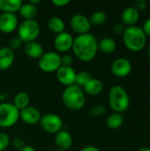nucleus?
Wrapping results in <instances>:
<instances>
[{
	"mask_svg": "<svg viewBox=\"0 0 150 151\" xmlns=\"http://www.w3.org/2000/svg\"><path fill=\"white\" fill-rule=\"evenodd\" d=\"M72 50L79 60L89 62L95 58L98 52V40L90 33L77 35L73 40Z\"/></svg>",
	"mask_w": 150,
	"mask_h": 151,
	"instance_id": "nucleus-1",
	"label": "nucleus"
},
{
	"mask_svg": "<svg viewBox=\"0 0 150 151\" xmlns=\"http://www.w3.org/2000/svg\"><path fill=\"white\" fill-rule=\"evenodd\" d=\"M122 36L125 46L130 51L138 52L146 46L147 36L142 28L139 26L127 27Z\"/></svg>",
	"mask_w": 150,
	"mask_h": 151,
	"instance_id": "nucleus-2",
	"label": "nucleus"
},
{
	"mask_svg": "<svg viewBox=\"0 0 150 151\" xmlns=\"http://www.w3.org/2000/svg\"><path fill=\"white\" fill-rule=\"evenodd\" d=\"M62 102L65 106L72 111H80L86 104V95L82 88L77 85L65 87L62 96Z\"/></svg>",
	"mask_w": 150,
	"mask_h": 151,
	"instance_id": "nucleus-3",
	"label": "nucleus"
},
{
	"mask_svg": "<svg viewBox=\"0 0 150 151\" xmlns=\"http://www.w3.org/2000/svg\"><path fill=\"white\" fill-rule=\"evenodd\" d=\"M108 101L111 109L118 113L126 111L130 106L129 95L126 88L120 85H115L110 89Z\"/></svg>",
	"mask_w": 150,
	"mask_h": 151,
	"instance_id": "nucleus-4",
	"label": "nucleus"
},
{
	"mask_svg": "<svg viewBox=\"0 0 150 151\" xmlns=\"http://www.w3.org/2000/svg\"><path fill=\"white\" fill-rule=\"evenodd\" d=\"M17 32L23 43H27L36 41L41 33V27L36 19H26L19 24Z\"/></svg>",
	"mask_w": 150,
	"mask_h": 151,
	"instance_id": "nucleus-5",
	"label": "nucleus"
},
{
	"mask_svg": "<svg viewBox=\"0 0 150 151\" xmlns=\"http://www.w3.org/2000/svg\"><path fill=\"white\" fill-rule=\"evenodd\" d=\"M19 119V111L12 103L4 102L0 104V127L10 128Z\"/></svg>",
	"mask_w": 150,
	"mask_h": 151,
	"instance_id": "nucleus-6",
	"label": "nucleus"
},
{
	"mask_svg": "<svg viewBox=\"0 0 150 151\" xmlns=\"http://www.w3.org/2000/svg\"><path fill=\"white\" fill-rule=\"evenodd\" d=\"M38 66L44 73H56L61 66V56L55 51L44 52L38 59Z\"/></svg>",
	"mask_w": 150,
	"mask_h": 151,
	"instance_id": "nucleus-7",
	"label": "nucleus"
},
{
	"mask_svg": "<svg viewBox=\"0 0 150 151\" xmlns=\"http://www.w3.org/2000/svg\"><path fill=\"white\" fill-rule=\"evenodd\" d=\"M42 129L51 134H56L62 130L63 127V119L55 113H47L42 116L39 122Z\"/></svg>",
	"mask_w": 150,
	"mask_h": 151,
	"instance_id": "nucleus-8",
	"label": "nucleus"
},
{
	"mask_svg": "<svg viewBox=\"0 0 150 151\" xmlns=\"http://www.w3.org/2000/svg\"><path fill=\"white\" fill-rule=\"evenodd\" d=\"M91 23L89 18L81 13H76L70 19V27L72 30L78 35L89 33L91 28Z\"/></svg>",
	"mask_w": 150,
	"mask_h": 151,
	"instance_id": "nucleus-9",
	"label": "nucleus"
},
{
	"mask_svg": "<svg viewBox=\"0 0 150 151\" xmlns=\"http://www.w3.org/2000/svg\"><path fill=\"white\" fill-rule=\"evenodd\" d=\"M132 64L126 58H116L111 65V71L113 75L118 78H124L128 76L132 72Z\"/></svg>",
	"mask_w": 150,
	"mask_h": 151,
	"instance_id": "nucleus-10",
	"label": "nucleus"
},
{
	"mask_svg": "<svg viewBox=\"0 0 150 151\" xmlns=\"http://www.w3.org/2000/svg\"><path fill=\"white\" fill-rule=\"evenodd\" d=\"M73 36L67 31L57 35L54 38V48L57 51L65 53L72 50L73 44Z\"/></svg>",
	"mask_w": 150,
	"mask_h": 151,
	"instance_id": "nucleus-11",
	"label": "nucleus"
},
{
	"mask_svg": "<svg viewBox=\"0 0 150 151\" xmlns=\"http://www.w3.org/2000/svg\"><path fill=\"white\" fill-rule=\"evenodd\" d=\"M19 26V19L15 13L0 14V31L4 34L14 32Z\"/></svg>",
	"mask_w": 150,
	"mask_h": 151,
	"instance_id": "nucleus-12",
	"label": "nucleus"
},
{
	"mask_svg": "<svg viewBox=\"0 0 150 151\" xmlns=\"http://www.w3.org/2000/svg\"><path fill=\"white\" fill-rule=\"evenodd\" d=\"M76 72L72 66H63L56 72V76L59 83L64 85L65 87H69L75 84L76 79Z\"/></svg>",
	"mask_w": 150,
	"mask_h": 151,
	"instance_id": "nucleus-13",
	"label": "nucleus"
},
{
	"mask_svg": "<svg viewBox=\"0 0 150 151\" xmlns=\"http://www.w3.org/2000/svg\"><path fill=\"white\" fill-rule=\"evenodd\" d=\"M42 118L40 111L34 106H27L19 111V119L27 125L34 126L40 122Z\"/></svg>",
	"mask_w": 150,
	"mask_h": 151,
	"instance_id": "nucleus-14",
	"label": "nucleus"
},
{
	"mask_svg": "<svg viewBox=\"0 0 150 151\" xmlns=\"http://www.w3.org/2000/svg\"><path fill=\"white\" fill-rule=\"evenodd\" d=\"M54 142H55V144H56L57 150L63 151L70 150L73 143L72 134L68 131L63 130V129L55 134Z\"/></svg>",
	"mask_w": 150,
	"mask_h": 151,
	"instance_id": "nucleus-15",
	"label": "nucleus"
},
{
	"mask_svg": "<svg viewBox=\"0 0 150 151\" xmlns=\"http://www.w3.org/2000/svg\"><path fill=\"white\" fill-rule=\"evenodd\" d=\"M121 19L123 25L125 26H136V23L140 19V12L133 6H128L123 11L121 14Z\"/></svg>",
	"mask_w": 150,
	"mask_h": 151,
	"instance_id": "nucleus-16",
	"label": "nucleus"
},
{
	"mask_svg": "<svg viewBox=\"0 0 150 151\" xmlns=\"http://www.w3.org/2000/svg\"><path fill=\"white\" fill-rule=\"evenodd\" d=\"M14 51L8 46L0 48V71H5L11 68L14 63Z\"/></svg>",
	"mask_w": 150,
	"mask_h": 151,
	"instance_id": "nucleus-17",
	"label": "nucleus"
},
{
	"mask_svg": "<svg viewBox=\"0 0 150 151\" xmlns=\"http://www.w3.org/2000/svg\"><path fill=\"white\" fill-rule=\"evenodd\" d=\"M24 52L25 54L32 59H39L44 53V49L42 45L36 42H30L27 43H25L24 45Z\"/></svg>",
	"mask_w": 150,
	"mask_h": 151,
	"instance_id": "nucleus-18",
	"label": "nucleus"
},
{
	"mask_svg": "<svg viewBox=\"0 0 150 151\" xmlns=\"http://www.w3.org/2000/svg\"><path fill=\"white\" fill-rule=\"evenodd\" d=\"M82 90L85 93V95H88L92 96H98L103 90V83L96 78H92L82 88Z\"/></svg>",
	"mask_w": 150,
	"mask_h": 151,
	"instance_id": "nucleus-19",
	"label": "nucleus"
},
{
	"mask_svg": "<svg viewBox=\"0 0 150 151\" xmlns=\"http://www.w3.org/2000/svg\"><path fill=\"white\" fill-rule=\"evenodd\" d=\"M21 0H0V12L2 13H15L22 5Z\"/></svg>",
	"mask_w": 150,
	"mask_h": 151,
	"instance_id": "nucleus-20",
	"label": "nucleus"
},
{
	"mask_svg": "<svg viewBox=\"0 0 150 151\" xmlns=\"http://www.w3.org/2000/svg\"><path fill=\"white\" fill-rule=\"evenodd\" d=\"M47 27L50 32H52L56 35H58V34L65 31V21L63 20V19H61L60 17H57V16L50 17L48 19Z\"/></svg>",
	"mask_w": 150,
	"mask_h": 151,
	"instance_id": "nucleus-21",
	"label": "nucleus"
},
{
	"mask_svg": "<svg viewBox=\"0 0 150 151\" xmlns=\"http://www.w3.org/2000/svg\"><path fill=\"white\" fill-rule=\"evenodd\" d=\"M19 13L24 19V20L35 19L38 15V9L37 6H34L28 2L26 4H22L19 10Z\"/></svg>",
	"mask_w": 150,
	"mask_h": 151,
	"instance_id": "nucleus-22",
	"label": "nucleus"
},
{
	"mask_svg": "<svg viewBox=\"0 0 150 151\" xmlns=\"http://www.w3.org/2000/svg\"><path fill=\"white\" fill-rule=\"evenodd\" d=\"M117 49V43L111 37H103L98 41V50L105 54H111Z\"/></svg>",
	"mask_w": 150,
	"mask_h": 151,
	"instance_id": "nucleus-23",
	"label": "nucleus"
},
{
	"mask_svg": "<svg viewBox=\"0 0 150 151\" xmlns=\"http://www.w3.org/2000/svg\"><path fill=\"white\" fill-rule=\"evenodd\" d=\"M125 118L122 113H118V112H113L106 119V126L108 128L111 130H117L122 127L124 124Z\"/></svg>",
	"mask_w": 150,
	"mask_h": 151,
	"instance_id": "nucleus-24",
	"label": "nucleus"
},
{
	"mask_svg": "<svg viewBox=\"0 0 150 151\" xmlns=\"http://www.w3.org/2000/svg\"><path fill=\"white\" fill-rule=\"evenodd\" d=\"M29 104H30V96L27 92H19L13 97L12 104L19 111L27 108V106H29Z\"/></svg>",
	"mask_w": 150,
	"mask_h": 151,
	"instance_id": "nucleus-25",
	"label": "nucleus"
},
{
	"mask_svg": "<svg viewBox=\"0 0 150 151\" xmlns=\"http://www.w3.org/2000/svg\"><path fill=\"white\" fill-rule=\"evenodd\" d=\"M107 19H108V17H107V14L105 12L95 11L90 15L89 20H90L91 25L101 26V25H103L107 21Z\"/></svg>",
	"mask_w": 150,
	"mask_h": 151,
	"instance_id": "nucleus-26",
	"label": "nucleus"
},
{
	"mask_svg": "<svg viewBox=\"0 0 150 151\" xmlns=\"http://www.w3.org/2000/svg\"><path fill=\"white\" fill-rule=\"evenodd\" d=\"M92 75L86 71H81L76 73V79H75V85L80 87L81 88L92 79Z\"/></svg>",
	"mask_w": 150,
	"mask_h": 151,
	"instance_id": "nucleus-27",
	"label": "nucleus"
},
{
	"mask_svg": "<svg viewBox=\"0 0 150 151\" xmlns=\"http://www.w3.org/2000/svg\"><path fill=\"white\" fill-rule=\"evenodd\" d=\"M11 144V139L7 134L0 132V151H4Z\"/></svg>",
	"mask_w": 150,
	"mask_h": 151,
	"instance_id": "nucleus-28",
	"label": "nucleus"
},
{
	"mask_svg": "<svg viewBox=\"0 0 150 151\" xmlns=\"http://www.w3.org/2000/svg\"><path fill=\"white\" fill-rule=\"evenodd\" d=\"M22 45H23V42L19 38V36H14L10 40L8 47L12 51H15V50H19L22 47Z\"/></svg>",
	"mask_w": 150,
	"mask_h": 151,
	"instance_id": "nucleus-29",
	"label": "nucleus"
},
{
	"mask_svg": "<svg viewBox=\"0 0 150 151\" xmlns=\"http://www.w3.org/2000/svg\"><path fill=\"white\" fill-rule=\"evenodd\" d=\"M105 111L106 109L103 104H98V105L94 106L90 110V115L93 117H100L105 113Z\"/></svg>",
	"mask_w": 150,
	"mask_h": 151,
	"instance_id": "nucleus-30",
	"label": "nucleus"
},
{
	"mask_svg": "<svg viewBox=\"0 0 150 151\" xmlns=\"http://www.w3.org/2000/svg\"><path fill=\"white\" fill-rule=\"evenodd\" d=\"M11 143L12 147L17 150H19L20 149H22L25 146L24 140L22 138H19V137H16V138L12 139L11 141Z\"/></svg>",
	"mask_w": 150,
	"mask_h": 151,
	"instance_id": "nucleus-31",
	"label": "nucleus"
},
{
	"mask_svg": "<svg viewBox=\"0 0 150 151\" xmlns=\"http://www.w3.org/2000/svg\"><path fill=\"white\" fill-rule=\"evenodd\" d=\"M73 63V58L69 54H65L61 56V65L63 66H72Z\"/></svg>",
	"mask_w": 150,
	"mask_h": 151,
	"instance_id": "nucleus-32",
	"label": "nucleus"
},
{
	"mask_svg": "<svg viewBox=\"0 0 150 151\" xmlns=\"http://www.w3.org/2000/svg\"><path fill=\"white\" fill-rule=\"evenodd\" d=\"M126 27L125 25H123L122 23H117L114 27H113V31L116 35H123L125 30H126Z\"/></svg>",
	"mask_w": 150,
	"mask_h": 151,
	"instance_id": "nucleus-33",
	"label": "nucleus"
},
{
	"mask_svg": "<svg viewBox=\"0 0 150 151\" xmlns=\"http://www.w3.org/2000/svg\"><path fill=\"white\" fill-rule=\"evenodd\" d=\"M139 12L140 11H143L147 8V3L145 0H136L134 2V6Z\"/></svg>",
	"mask_w": 150,
	"mask_h": 151,
	"instance_id": "nucleus-34",
	"label": "nucleus"
},
{
	"mask_svg": "<svg viewBox=\"0 0 150 151\" xmlns=\"http://www.w3.org/2000/svg\"><path fill=\"white\" fill-rule=\"evenodd\" d=\"M141 28H142L143 32L145 33L146 36H149L150 37V18L145 20Z\"/></svg>",
	"mask_w": 150,
	"mask_h": 151,
	"instance_id": "nucleus-35",
	"label": "nucleus"
},
{
	"mask_svg": "<svg viewBox=\"0 0 150 151\" xmlns=\"http://www.w3.org/2000/svg\"><path fill=\"white\" fill-rule=\"evenodd\" d=\"M52 4L57 7H64L70 4L69 0H53Z\"/></svg>",
	"mask_w": 150,
	"mask_h": 151,
	"instance_id": "nucleus-36",
	"label": "nucleus"
},
{
	"mask_svg": "<svg viewBox=\"0 0 150 151\" xmlns=\"http://www.w3.org/2000/svg\"><path fill=\"white\" fill-rule=\"evenodd\" d=\"M80 151H101L100 149H98L97 147L95 146H93V145H88V146H86L84 148H82Z\"/></svg>",
	"mask_w": 150,
	"mask_h": 151,
	"instance_id": "nucleus-37",
	"label": "nucleus"
},
{
	"mask_svg": "<svg viewBox=\"0 0 150 151\" xmlns=\"http://www.w3.org/2000/svg\"><path fill=\"white\" fill-rule=\"evenodd\" d=\"M18 151H36L34 150V147L32 146H29V145H25L22 149H20Z\"/></svg>",
	"mask_w": 150,
	"mask_h": 151,
	"instance_id": "nucleus-38",
	"label": "nucleus"
},
{
	"mask_svg": "<svg viewBox=\"0 0 150 151\" xmlns=\"http://www.w3.org/2000/svg\"><path fill=\"white\" fill-rule=\"evenodd\" d=\"M29 3H30L31 4L34 5V6H37L39 4H41V0H30Z\"/></svg>",
	"mask_w": 150,
	"mask_h": 151,
	"instance_id": "nucleus-39",
	"label": "nucleus"
},
{
	"mask_svg": "<svg viewBox=\"0 0 150 151\" xmlns=\"http://www.w3.org/2000/svg\"><path fill=\"white\" fill-rule=\"evenodd\" d=\"M137 151H150V148L149 147H142Z\"/></svg>",
	"mask_w": 150,
	"mask_h": 151,
	"instance_id": "nucleus-40",
	"label": "nucleus"
},
{
	"mask_svg": "<svg viewBox=\"0 0 150 151\" xmlns=\"http://www.w3.org/2000/svg\"><path fill=\"white\" fill-rule=\"evenodd\" d=\"M147 52H148V55H149V57L150 58V43L149 44L148 48H147Z\"/></svg>",
	"mask_w": 150,
	"mask_h": 151,
	"instance_id": "nucleus-41",
	"label": "nucleus"
},
{
	"mask_svg": "<svg viewBox=\"0 0 150 151\" xmlns=\"http://www.w3.org/2000/svg\"><path fill=\"white\" fill-rule=\"evenodd\" d=\"M53 151H63V150H53Z\"/></svg>",
	"mask_w": 150,
	"mask_h": 151,
	"instance_id": "nucleus-42",
	"label": "nucleus"
}]
</instances>
